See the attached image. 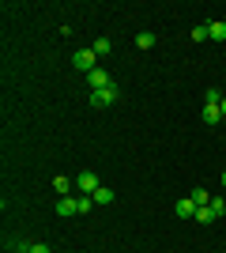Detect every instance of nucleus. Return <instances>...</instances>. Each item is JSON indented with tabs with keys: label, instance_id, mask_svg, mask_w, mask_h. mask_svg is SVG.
<instances>
[{
	"label": "nucleus",
	"instance_id": "obj_1",
	"mask_svg": "<svg viewBox=\"0 0 226 253\" xmlns=\"http://www.w3.org/2000/svg\"><path fill=\"white\" fill-rule=\"evenodd\" d=\"M121 98V87L117 84H109L106 91H91V106H98V110H106V106H113Z\"/></svg>",
	"mask_w": 226,
	"mask_h": 253
},
{
	"label": "nucleus",
	"instance_id": "obj_4",
	"mask_svg": "<svg viewBox=\"0 0 226 253\" xmlns=\"http://www.w3.org/2000/svg\"><path fill=\"white\" fill-rule=\"evenodd\" d=\"M87 84H91V91H106L113 80H109L106 68H95V72H87Z\"/></svg>",
	"mask_w": 226,
	"mask_h": 253
},
{
	"label": "nucleus",
	"instance_id": "obj_3",
	"mask_svg": "<svg viewBox=\"0 0 226 253\" xmlns=\"http://www.w3.org/2000/svg\"><path fill=\"white\" fill-rule=\"evenodd\" d=\"M72 64L79 68V72H95V68H98V57H95V49H75L72 53Z\"/></svg>",
	"mask_w": 226,
	"mask_h": 253
},
{
	"label": "nucleus",
	"instance_id": "obj_16",
	"mask_svg": "<svg viewBox=\"0 0 226 253\" xmlns=\"http://www.w3.org/2000/svg\"><path fill=\"white\" fill-rule=\"evenodd\" d=\"M211 211H215V215H226V201L223 197H211Z\"/></svg>",
	"mask_w": 226,
	"mask_h": 253
},
{
	"label": "nucleus",
	"instance_id": "obj_17",
	"mask_svg": "<svg viewBox=\"0 0 226 253\" xmlns=\"http://www.w3.org/2000/svg\"><path fill=\"white\" fill-rule=\"evenodd\" d=\"M207 38V27H193V42H204Z\"/></svg>",
	"mask_w": 226,
	"mask_h": 253
},
{
	"label": "nucleus",
	"instance_id": "obj_2",
	"mask_svg": "<svg viewBox=\"0 0 226 253\" xmlns=\"http://www.w3.org/2000/svg\"><path fill=\"white\" fill-rule=\"evenodd\" d=\"M75 185L83 189V197H95V193L102 189V185H98V174H95V170H79V174H75Z\"/></svg>",
	"mask_w": 226,
	"mask_h": 253
},
{
	"label": "nucleus",
	"instance_id": "obj_8",
	"mask_svg": "<svg viewBox=\"0 0 226 253\" xmlns=\"http://www.w3.org/2000/svg\"><path fill=\"white\" fill-rule=\"evenodd\" d=\"M204 121L207 125H219L223 121V106H204Z\"/></svg>",
	"mask_w": 226,
	"mask_h": 253
},
{
	"label": "nucleus",
	"instance_id": "obj_10",
	"mask_svg": "<svg viewBox=\"0 0 226 253\" xmlns=\"http://www.w3.org/2000/svg\"><path fill=\"white\" fill-rule=\"evenodd\" d=\"M136 45H140V49H151V45H155V34H151V31H140V34H136Z\"/></svg>",
	"mask_w": 226,
	"mask_h": 253
},
{
	"label": "nucleus",
	"instance_id": "obj_13",
	"mask_svg": "<svg viewBox=\"0 0 226 253\" xmlns=\"http://www.w3.org/2000/svg\"><path fill=\"white\" fill-rule=\"evenodd\" d=\"M95 204H113V189H106V185H102V189L95 193Z\"/></svg>",
	"mask_w": 226,
	"mask_h": 253
},
{
	"label": "nucleus",
	"instance_id": "obj_11",
	"mask_svg": "<svg viewBox=\"0 0 226 253\" xmlns=\"http://www.w3.org/2000/svg\"><path fill=\"white\" fill-rule=\"evenodd\" d=\"M211 219H219L215 211H211V204H204V208L196 211V223H211Z\"/></svg>",
	"mask_w": 226,
	"mask_h": 253
},
{
	"label": "nucleus",
	"instance_id": "obj_18",
	"mask_svg": "<svg viewBox=\"0 0 226 253\" xmlns=\"http://www.w3.org/2000/svg\"><path fill=\"white\" fill-rule=\"evenodd\" d=\"M91 204H95V197H79V215H83V211H91Z\"/></svg>",
	"mask_w": 226,
	"mask_h": 253
},
{
	"label": "nucleus",
	"instance_id": "obj_7",
	"mask_svg": "<svg viewBox=\"0 0 226 253\" xmlns=\"http://www.w3.org/2000/svg\"><path fill=\"white\" fill-rule=\"evenodd\" d=\"M207 38H215V42H226V23H207Z\"/></svg>",
	"mask_w": 226,
	"mask_h": 253
},
{
	"label": "nucleus",
	"instance_id": "obj_21",
	"mask_svg": "<svg viewBox=\"0 0 226 253\" xmlns=\"http://www.w3.org/2000/svg\"><path fill=\"white\" fill-rule=\"evenodd\" d=\"M223 121H226V98H223Z\"/></svg>",
	"mask_w": 226,
	"mask_h": 253
},
{
	"label": "nucleus",
	"instance_id": "obj_12",
	"mask_svg": "<svg viewBox=\"0 0 226 253\" xmlns=\"http://www.w3.org/2000/svg\"><path fill=\"white\" fill-rule=\"evenodd\" d=\"M193 201H196V208H204V204H211V193L207 189H193Z\"/></svg>",
	"mask_w": 226,
	"mask_h": 253
},
{
	"label": "nucleus",
	"instance_id": "obj_14",
	"mask_svg": "<svg viewBox=\"0 0 226 253\" xmlns=\"http://www.w3.org/2000/svg\"><path fill=\"white\" fill-rule=\"evenodd\" d=\"M204 106H223V95H219L215 87H207V95H204Z\"/></svg>",
	"mask_w": 226,
	"mask_h": 253
},
{
	"label": "nucleus",
	"instance_id": "obj_19",
	"mask_svg": "<svg viewBox=\"0 0 226 253\" xmlns=\"http://www.w3.org/2000/svg\"><path fill=\"white\" fill-rule=\"evenodd\" d=\"M27 250H31V253H49V246H45V242H31Z\"/></svg>",
	"mask_w": 226,
	"mask_h": 253
},
{
	"label": "nucleus",
	"instance_id": "obj_5",
	"mask_svg": "<svg viewBox=\"0 0 226 253\" xmlns=\"http://www.w3.org/2000/svg\"><path fill=\"white\" fill-rule=\"evenodd\" d=\"M57 215H79V197H61V204H57Z\"/></svg>",
	"mask_w": 226,
	"mask_h": 253
},
{
	"label": "nucleus",
	"instance_id": "obj_9",
	"mask_svg": "<svg viewBox=\"0 0 226 253\" xmlns=\"http://www.w3.org/2000/svg\"><path fill=\"white\" fill-rule=\"evenodd\" d=\"M91 49H95V57H106V53L113 49V42H109V38H98V42L91 45Z\"/></svg>",
	"mask_w": 226,
	"mask_h": 253
},
{
	"label": "nucleus",
	"instance_id": "obj_15",
	"mask_svg": "<svg viewBox=\"0 0 226 253\" xmlns=\"http://www.w3.org/2000/svg\"><path fill=\"white\" fill-rule=\"evenodd\" d=\"M53 189L68 197V193H72V181H68V178H53Z\"/></svg>",
	"mask_w": 226,
	"mask_h": 253
},
{
	"label": "nucleus",
	"instance_id": "obj_20",
	"mask_svg": "<svg viewBox=\"0 0 226 253\" xmlns=\"http://www.w3.org/2000/svg\"><path fill=\"white\" fill-rule=\"evenodd\" d=\"M27 246H31V242H19V246H15V253H31Z\"/></svg>",
	"mask_w": 226,
	"mask_h": 253
},
{
	"label": "nucleus",
	"instance_id": "obj_22",
	"mask_svg": "<svg viewBox=\"0 0 226 253\" xmlns=\"http://www.w3.org/2000/svg\"><path fill=\"white\" fill-rule=\"evenodd\" d=\"M223 189H226V174H223Z\"/></svg>",
	"mask_w": 226,
	"mask_h": 253
},
{
	"label": "nucleus",
	"instance_id": "obj_6",
	"mask_svg": "<svg viewBox=\"0 0 226 253\" xmlns=\"http://www.w3.org/2000/svg\"><path fill=\"white\" fill-rule=\"evenodd\" d=\"M173 211H177L181 219H196V211H200V208H196L193 197H185V201H177V208H173Z\"/></svg>",
	"mask_w": 226,
	"mask_h": 253
}]
</instances>
